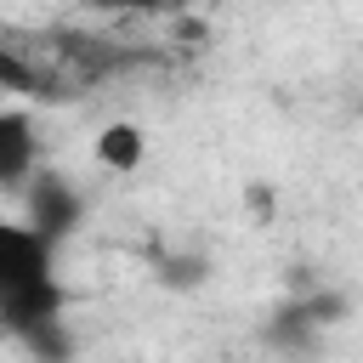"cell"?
<instances>
[{
	"mask_svg": "<svg viewBox=\"0 0 363 363\" xmlns=\"http://www.w3.org/2000/svg\"><path fill=\"white\" fill-rule=\"evenodd\" d=\"M62 289L51 278V238L28 221H0V318L17 329L51 323Z\"/></svg>",
	"mask_w": 363,
	"mask_h": 363,
	"instance_id": "cell-1",
	"label": "cell"
},
{
	"mask_svg": "<svg viewBox=\"0 0 363 363\" xmlns=\"http://www.w3.org/2000/svg\"><path fill=\"white\" fill-rule=\"evenodd\" d=\"M74 221H79V193L62 176H34V187H28V227L57 244L62 233H74Z\"/></svg>",
	"mask_w": 363,
	"mask_h": 363,
	"instance_id": "cell-2",
	"label": "cell"
},
{
	"mask_svg": "<svg viewBox=\"0 0 363 363\" xmlns=\"http://www.w3.org/2000/svg\"><path fill=\"white\" fill-rule=\"evenodd\" d=\"M91 153H96L102 170H113V176H136L142 159H147V130H142L136 119H108V125L96 130Z\"/></svg>",
	"mask_w": 363,
	"mask_h": 363,
	"instance_id": "cell-3",
	"label": "cell"
},
{
	"mask_svg": "<svg viewBox=\"0 0 363 363\" xmlns=\"http://www.w3.org/2000/svg\"><path fill=\"white\" fill-rule=\"evenodd\" d=\"M34 170V125L0 108V182H23Z\"/></svg>",
	"mask_w": 363,
	"mask_h": 363,
	"instance_id": "cell-4",
	"label": "cell"
},
{
	"mask_svg": "<svg viewBox=\"0 0 363 363\" xmlns=\"http://www.w3.org/2000/svg\"><path fill=\"white\" fill-rule=\"evenodd\" d=\"M244 204H250L261 221H272V216H278V187H272V182H244Z\"/></svg>",
	"mask_w": 363,
	"mask_h": 363,
	"instance_id": "cell-5",
	"label": "cell"
},
{
	"mask_svg": "<svg viewBox=\"0 0 363 363\" xmlns=\"http://www.w3.org/2000/svg\"><path fill=\"white\" fill-rule=\"evenodd\" d=\"M199 278H204V261H193V255L164 267V284H199Z\"/></svg>",
	"mask_w": 363,
	"mask_h": 363,
	"instance_id": "cell-6",
	"label": "cell"
},
{
	"mask_svg": "<svg viewBox=\"0 0 363 363\" xmlns=\"http://www.w3.org/2000/svg\"><path fill=\"white\" fill-rule=\"evenodd\" d=\"M96 11H159V0H91Z\"/></svg>",
	"mask_w": 363,
	"mask_h": 363,
	"instance_id": "cell-7",
	"label": "cell"
},
{
	"mask_svg": "<svg viewBox=\"0 0 363 363\" xmlns=\"http://www.w3.org/2000/svg\"><path fill=\"white\" fill-rule=\"evenodd\" d=\"M176 40H204V23H199V17H182V23H176Z\"/></svg>",
	"mask_w": 363,
	"mask_h": 363,
	"instance_id": "cell-8",
	"label": "cell"
}]
</instances>
